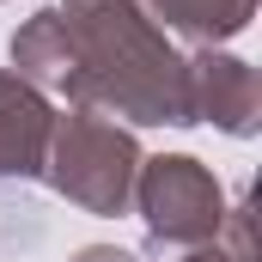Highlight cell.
Returning <instances> with one entry per match:
<instances>
[{
  "label": "cell",
  "mask_w": 262,
  "mask_h": 262,
  "mask_svg": "<svg viewBox=\"0 0 262 262\" xmlns=\"http://www.w3.org/2000/svg\"><path fill=\"white\" fill-rule=\"evenodd\" d=\"M61 31L73 49V104L98 116L128 122H171L189 128V61L171 55V43L152 31V18L134 0H61Z\"/></svg>",
  "instance_id": "6da1fadb"
},
{
  "label": "cell",
  "mask_w": 262,
  "mask_h": 262,
  "mask_svg": "<svg viewBox=\"0 0 262 262\" xmlns=\"http://www.w3.org/2000/svg\"><path fill=\"white\" fill-rule=\"evenodd\" d=\"M43 171L85 213H122L134 195V177H140V146H134L128 128H116V116L73 110V116H61L49 128Z\"/></svg>",
  "instance_id": "7a4b0ae2"
},
{
  "label": "cell",
  "mask_w": 262,
  "mask_h": 262,
  "mask_svg": "<svg viewBox=\"0 0 262 262\" xmlns=\"http://www.w3.org/2000/svg\"><path fill=\"white\" fill-rule=\"evenodd\" d=\"M140 213H146V232L159 244H207L226 226V195H220V183L207 177L201 159L171 152V159L146 165V177H140Z\"/></svg>",
  "instance_id": "3957f363"
},
{
  "label": "cell",
  "mask_w": 262,
  "mask_h": 262,
  "mask_svg": "<svg viewBox=\"0 0 262 262\" xmlns=\"http://www.w3.org/2000/svg\"><path fill=\"white\" fill-rule=\"evenodd\" d=\"M49 104L31 79L18 73H0V183L6 177H37L43 159H49Z\"/></svg>",
  "instance_id": "277c9868"
},
{
  "label": "cell",
  "mask_w": 262,
  "mask_h": 262,
  "mask_svg": "<svg viewBox=\"0 0 262 262\" xmlns=\"http://www.w3.org/2000/svg\"><path fill=\"white\" fill-rule=\"evenodd\" d=\"M189 104L195 116H213L226 134H256V73L238 55H195L189 61Z\"/></svg>",
  "instance_id": "5b68a950"
},
{
  "label": "cell",
  "mask_w": 262,
  "mask_h": 262,
  "mask_svg": "<svg viewBox=\"0 0 262 262\" xmlns=\"http://www.w3.org/2000/svg\"><path fill=\"white\" fill-rule=\"evenodd\" d=\"M12 67L18 79H37L49 92H73V49H67V31H61V12H37L18 37H12Z\"/></svg>",
  "instance_id": "8992f818"
},
{
  "label": "cell",
  "mask_w": 262,
  "mask_h": 262,
  "mask_svg": "<svg viewBox=\"0 0 262 262\" xmlns=\"http://www.w3.org/2000/svg\"><path fill=\"white\" fill-rule=\"evenodd\" d=\"M146 6H152L159 18H171L177 31L201 37V43L244 31V25H250V12H256V0H146Z\"/></svg>",
  "instance_id": "52a82bcc"
},
{
  "label": "cell",
  "mask_w": 262,
  "mask_h": 262,
  "mask_svg": "<svg viewBox=\"0 0 262 262\" xmlns=\"http://www.w3.org/2000/svg\"><path fill=\"white\" fill-rule=\"evenodd\" d=\"M73 262H140V256H128V250H116V244H85Z\"/></svg>",
  "instance_id": "ba28073f"
},
{
  "label": "cell",
  "mask_w": 262,
  "mask_h": 262,
  "mask_svg": "<svg viewBox=\"0 0 262 262\" xmlns=\"http://www.w3.org/2000/svg\"><path fill=\"white\" fill-rule=\"evenodd\" d=\"M183 262H238V256H226V250H195V256H183Z\"/></svg>",
  "instance_id": "9c48e42d"
}]
</instances>
